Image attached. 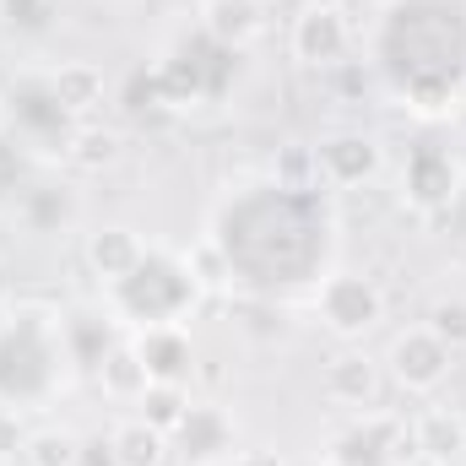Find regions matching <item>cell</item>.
<instances>
[{
  "instance_id": "obj_1",
  "label": "cell",
  "mask_w": 466,
  "mask_h": 466,
  "mask_svg": "<svg viewBox=\"0 0 466 466\" xmlns=\"http://www.w3.org/2000/svg\"><path fill=\"white\" fill-rule=\"evenodd\" d=\"M380 315H385V293L374 288V277H358V271L326 277V288H320V320H326V331H337V337L352 342Z\"/></svg>"
},
{
  "instance_id": "obj_7",
  "label": "cell",
  "mask_w": 466,
  "mask_h": 466,
  "mask_svg": "<svg viewBox=\"0 0 466 466\" xmlns=\"http://www.w3.org/2000/svg\"><path fill=\"white\" fill-rule=\"evenodd\" d=\"M147 260V249H141V238L130 228H98L87 238V266H93V277H104V282H125V277H136V266Z\"/></svg>"
},
{
  "instance_id": "obj_22",
  "label": "cell",
  "mask_w": 466,
  "mask_h": 466,
  "mask_svg": "<svg viewBox=\"0 0 466 466\" xmlns=\"http://www.w3.org/2000/svg\"><path fill=\"white\" fill-rule=\"evenodd\" d=\"M309 174H320V168H315V152L288 147V152H282V179H288V185H304Z\"/></svg>"
},
{
  "instance_id": "obj_26",
  "label": "cell",
  "mask_w": 466,
  "mask_h": 466,
  "mask_svg": "<svg viewBox=\"0 0 466 466\" xmlns=\"http://www.w3.org/2000/svg\"><path fill=\"white\" fill-rule=\"evenodd\" d=\"M11 299V277H5V266H0V304Z\"/></svg>"
},
{
  "instance_id": "obj_19",
  "label": "cell",
  "mask_w": 466,
  "mask_h": 466,
  "mask_svg": "<svg viewBox=\"0 0 466 466\" xmlns=\"http://www.w3.org/2000/svg\"><path fill=\"white\" fill-rule=\"evenodd\" d=\"M179 266L190 271L196 288H228V260H223V249H218L212 238H207V244H190Z\"/></svg>"
},
{
  "instance_id": "obj_15",
  "label": "cell",
  "mask_w": 466,
  "mask_h": 466,
  "mask_svg": "<svg viewBox=\"0 0 466 466\" xmlns=\"http://www.w3.org/2000/svg\"><path fill=\"white\" fill-rule=\"evenodd\" d=\"M451 190H456V168H451L440 152H418V157H412V201L440 207Z\"/></svg>"
},
{
  "instance_id": "obj_5",
  "label": "cell",
  "mask_w": 466,
  "mask_h": 466,
  "mask_svg": "<svg viewBox=\"0 0 466 466\" xmlns=\"http://www.w3.org/2000/svg\"><path fill=\"white\" fill-rule=\"evenodd\" d=\"M348 22H342V11H309L304 5V16L293 22V55L304 60V66H337L342 55H348Z\"/></svg>"
},
{
  "instance_id": "obj_17",
  "label": "cell",
  "mask_w": 466,
  "mask_h": 466,
  "mask_svg": "<svg viewBox=\"0 0 466 466\" xmlns=\"http://www.w3.org/2000/svg\"><path fill=\"white\" fill-rule=\"evenodd\" d=\"M27 466H82V440L66 429L27 434Z\"/></svg>"
},
{
  "instance_id": "obj_11",
  "label": "cell",
  "mask_w": 466,
  "mask_h": 466,
  "mask_svg": "<svg viewBox=\"0 0 466 466\" xmlns=\"http://www.w3.org/2000/svg\"><path fill=\"white\" fill-rule=\"evenodd\" d=\"M201 22H207V33H212L218 44H228V49H244V44L260 38V27H266L260 0H207V5H201Z\"/></svg>"
},
{
  "instance_id": "obj_27",
  "label": "cell",
  "mask_w": 466,
  "mask_h": 466,
  "mask_svg": "<svg viewBox=\"0 0 466 466\" xmlns=\"http://www.w3.org/2000/svg\"><path fill=\"white\" fill-rule=\"evenodd\" d=\"M0 466H11V461H5V456H0Z\"/></svg>"
},
{
  "instance_id": "obj_28",
  "label": "cell",
  "mask_w": 466,
  "mask_h": 466,
  "mask_svg": "<svg viewBox=\"0 0 466 466\" xmlns=\"http://www.w3.org/2000/svg\"><path fill=\"white\" fill-rule=\"evenodd\" d=\"M326 466H337V461H326Z\"/></svg>"
},
{
  "instance_id": "obj_12",
  "label": "cell",
  "mask_w": 466,
  "mask_h": 466,
  "mask_svg": "<svg viewBox=\"0 0 466 466\" xmlns=\"http://www.w3.org/2000/svg\"><path fill=\"white\" fill-rule=\"evenodd\" d=\"M98 385L115 396V401H141V390L152 385V374H147V363H141V352L130 348H109L98 358Z\"/></svg>"
},
{
  "instance_id": "obj_10",
  "label": "cell",
  "mask_w": 466,
  "mask_h": 466,
  "mask_svg": "<svg viewBox=\"0 0 466 466\" xmlns=\"http://www.w3.org/2000/svg\"><path fill=\"white\" fill-rule=\"evenodd\" d=\"M412 451H418L423 461H434V466L456 461V456L466 451V423L456 418V412H445V407H429V412L412 423Z\"/></svg>"
},
{
  "instance_id": "obj_6",
  "label": "cell",
  "mask_w": 466,
  "mask_h": 466,
  "mask_svg": "<svg viewBox=\"0 0 466 466\" xmlns=\"http://www.w3.org/2000/svg\"><path fill=\"white\" fill-rule=\"evenodd\" d=\"M326 396L337 407H352V412H369L380 401V363L363 358V352H337L331 369H326Z\"/></svg>"
},
{
  "instance_id": "obj_23",
  "label": "cell",
  "mask_w": 466,
  "mask_h": 466,
  "mask_svg": "<svg viewBox=\"0 0 466 466\" xmlns=\"http://www.w3.org/2000/svg\"><path fill=\"white\" fill-rule=\"evenodd\" d=\"M16 451H27V434H22V423H16V412H0V456L11 461Z\"/></svg>"
},
{
  "instance_id": "obj_13",
  "label": "cell",
  "mask_w": 466,
  "mask_h": 466,
  "mask_svg": "<svg viewBox=\"0 0 466 466\" xmlns=\"http://www.w3.org/2000/svg\"><path fill=\"white\" fill-rule=\"evenodd\" d=\"M109 445H115V461L119 466H163V456H168V434H157L147 418L119 423Z\"/></svg>"
},
{
  "instance_id": "obj_16",
  "label": "cell",
  "mask_w": 466,
  "mask_h": 466,
  "mask_svg": "<svg viewBox=\"0 0 466 466\" xmlns=\"http://www.w3.org/2000/svg\"><path fill=\"white\" fill-rule=\"evenodd\" d=\"M66 157H71L76 168L98 174V168H109V163L119 157V136H115V130H93V125H87V130H76V136H71Z\"/></svg>"
},
{
  "instance_id": "obj_18",
  "label": "cell",
  "mask_w": 466,
  "mask_h": 466,
  "mask_svg": "<svg viewBox=\"0 0 466 466\" xmlns=\"http://www.w3.org/2000/svg\"><path fill=\"white\" fill-rule=\"evenodd\" d=\"M71 196L66 190H33L27 196V207H22V218H27V228L33 233H60L66 223H71Z\"/></svg>"
},
{
  "instance_id": "obj_4",
  "label": "cell",
  "mask_w": 466,
  "mask_h": 466,
  "mask_svg": "<svg viewBox=\"0 0 466 466\" xmlns=\"http://www.w3.org/2000/svg\"><path fill=\"white\" fill-rule=\"evenodd\" d=\"M130 348L141 352V363H147V374L152 380H168V385H185L190 380V369H196V352H190V337L174 326V320H163V326H147Z\"/></svg>"
},
{
  "instance_id": "obj_8",
  "label": "cell",
  "mask_w": 466,
  "mask_h": 466,
  "mask_svg": "<svg viewBox=\"0 0 466 466\" xmlns=\"http://www.w3.org/2000/svg\"><path fill=\"white\" fill-rule=\"evenodd\" d=\"M179 434V451L185 456H196V461H218L223 451H233V423L218 412V407H190L185 412V423L174 429Z\"/></svg>"
},
{
  "instance_id": "obj_2",
  "label": "cell",
  "mask_w": 466,
  "mask_h": 466,
  "mask_svg": "<svg viewBox=\"0 0 466 466\" xmlns=\"http://www.w3.org/2000/svg\"><path fill=\"white\" fill-rule=\"evenodd\" d=\"M451 358L456 352L445 348L429 326H412V331H401L390 342V380L401 390H412V396H429V390H440L451 380Z\"/></svg>"
},
{
  "instance_id": "obj_25",
  "label": "cell",
  "mask_w": 466,
  "mask_h": 466,
  "mask_svg": "<svg viewBox=\"0 0 466 466\" xmlns=\"http://www.w3.org/2000/svg\"><path fill=\"white\" fill-rule=\"evenodd\" d=\"M304 5H309V11H342L348 0H304Z\"/></svg>"
},
{
  "instance_id": "obj_14",
  "label": "cell",
  "mask_w": 466,
  "mask_h": 466,
  "mask_svg": "<svg viewBox=\"0 0 466 466\" xmlns=\"http://www.w3.org/2000/svg\"><path fill=\"white\" fill-rule=\"evenodd\" d=\"M185 412H190V396H185V385L152 380V385L141 390V418H147L157 434H174V429L185 423Z\"/></svg>"
},
{
  "instance_id": "obj_21",
  "label": "cell",
  "mask_w": 466,
  "mask_h": 466,
  "mask_svg": "<svg viewBox=\"0 0 466 466\" xmlns=\"http://www.w3.org/2000/svg\"><path fill=\"white\" fill-rule=\"evenodd\" d=\"M49 16V0H0V22L11 27H38Z\"/></svg>"
},
{
  "instance_id": "obj_24",
  "label": "cell",
  "mask_w": 466,
  "mask_h": 466,
  "mask_svg": "<svg viewBox=\"0 0 466 466\" xmlns=\"http://www.w3.org/2000/svg\"><path fill=\"white\" fill-rule=\"evenodd\" d=\"M238 466H282V461H277L271 451H244V456H238Z\"/></svg>"
},
{
  "instance_id": "obj_20",
  "label": "cell",
  "mask_w": 466,
  "mask_h": 466,
  "mask_svg": "<svg viewBox=\"0 0 466 466\" xmlns=\"http://www.w3.org/2000/svg\"><path fill=\"white\" fill-rule=\"evenodd\" d=\"M429 331H434V337H440L451 352L466 348V304H456V299L434 304V320H429Z\"/></svg>"
},
{
  "instance_id": "obj_3",
  "label": "cell",
  "mask_w": 466,
  "mask_h": 466,
  "mask_svg": "<svg viewBox=\"0 0 466 466\" xmlns=\"http://www.w3.org/2000/svg\"><path fill=\"white\" fill-rule=\"evenodd\" d=\"M380 141L374 136H331L320 152H315V168H320V179H331V185H369L374 174H380Z\"/></svg>"
},
{
  "instance_id": "obj_9",
  "label": "cell",
  "mask_w": 466,
  "mask_h": 466,
  "mask_svg": "<svg viewBox=\"0 0 466 466\" xmlns=\"http://www.w3.org/2000/svg\"><path fill=\"white\" fill-rule=\"evenodd\" d=\"M49 93H55V104H60L66 115L87 119L104 104V71H98L93 60H66V66L49 76Z\"/></svg>"
}]
</instances>
